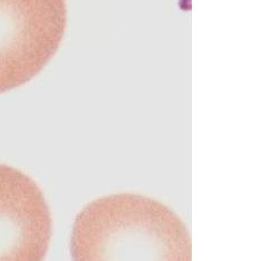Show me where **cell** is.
<instances>
[{"label":"cell","mask_w":261,"mask_h":261,"mask_svg":"<svg viewBox=\"0 0 261 261\" xmlns=\"http://www.w3.org/2000/svg\"><path fill=\"white\" fill-rule=\"evenodd\" d=\"M65 0H0V93L29 82L57 51Z\"/></svg>","instance_id":"obj_2"},{"label":"cell","mask_w":261,"mask_h":261,"mask_svg":"<svg viewBox=\"0 0 261 261\" xmlns=\"http://www.w3.org/2000/svg\"><path fill=\"white\" fill-rule=\"evenodd\" d=\"M73 261H192L178 216L140 194L119 193L89 203L75 219Z\"/></svg>","instance_id":"obj_1"},{"label":"cell","mask_w":261,"mask_h":261,"mask_svg":"<svg viewBox=\"0 0 261 261\" xmlns=\"http://www.w3.org/2000/svg\"><path fill=\"white\" fill-rule=\"evenodd\" d=\"M51 226L37 183L21 170L0 164V261H43Z\"/></svg>","instance_id":"obj_3"}]
</instances>
